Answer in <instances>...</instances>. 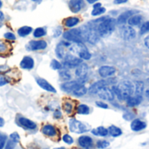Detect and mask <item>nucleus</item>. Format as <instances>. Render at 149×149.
I'll use <instances>...</instances> for the list:
<instances>
[{
	"label": "nucleus",
	"mask_w": 149,
	"mask_h": 149,
	"mask_svg": "<svg viewBox=\"0 0 149 149\" xmlns=\"http://www.w3.org/2000/svg\"><path fill=\"white\" fill-rule=\"evenodd\" d=\"M79 21H80L79 18L77 17H69L64 20V24H65V26H66L68 28H72V27L76 26L79 23Z\"/></svg>",
	"instance_id": "24"
},
{
	"label": "nucleus",
	"mask_w": 149,
	"mask_h": 149,
	"mask_svg": "<svg viewBox=\"0 0 149 149\" xmlns=\"http://www.w3.org/2000/svg\"><path fill=\"white\" fill-rule=\"evenodd\" d=\"M149 32V21H147L145 23H142L141 26V30H140V33L141 35L148 33Z\"/></svg>",
	"instance_id": "35"
},
{
	"label": "nucleus",
	"mask_w": 149,
	"mask_h": 149,
	"mask_svg": "<svg viewBox=\"0 0 149 149\" xmlns=\"http://www.w3.org/2000/svg\"><path fill=\"white\" fill-rule=\"evenodd\" d=\"M19 123H20V125H22L24 127H25L27 129H35L37 127L33 121H31L26 118H23V117H21L19 119Z\"/></svg>",
	"instance_id": "25"
},
{
	"label": "nucleus",
	"mask_w": 149,
	"mask_h": 149,
	"mask_svg": "<svg viewBox=\"0 0 149 149\" xmlns=\"http://www.w3.org/2000/svg\"><path fill=\"white\" fill-rule=\"evenodd\" d=\"M148 82H149V79H148Z\"/></svg>",
	"instance_id": "59"
},
{
	"label": "nucleus",
	"mask_w": 149,
	"mask_h": 149,
	"mask_svg": "<svg viewBox=\"0 0 149 149\" xmlns=\"http://www.w3.org/2000/svg\"><path fill=\"white\" fill-rule=\"evenodd\" d=\"M120 36L126 41H130L136 37L135 30L130 25H124L120 29Z\"/></svg>",
	"instance_id": "7"
},
{
	"label": "nucleus",
	"mask_w": 149,
	"mask_h": 149,
	"mask_svg": "<svg viewBox=\"0 0 149 149\" xmlns=\"http://www.w3.org/2000/svg\"><path fill=\"white\" fill-rule=\"evenodd\" d=\"M117 21L113 17H103L97 25V31L100 37H108L115 30Z\"/></svg>",
	"instance_id": "2"
},
{
	"label": "nucleus",
	"mask_w": 149,
	"mask_h": 149,
	"mask_svg": "<svg viewBox=\"0 0 149 149\" xmlns=\"http://www.w3.org/2000/svg\"><path fill=\"white\" fill-rule=\"evenodd\" d=\"M145 95H146V97L148 98V100H149V88L146 90V92H145Z\"/></svg>",
	"instance_id": "53"
},
{
	"label": "nucleus",
	"mask_w": 149,
	"mask_h": 149,
	"mask_svg": "<svg viewBox=\"0 0 149 149\" xmlns=\"http://www.w3.org/2000/svg\"><path fill=\"white\" fill-rule=\"evenodd\" d=\"M54 117L55 118H61V113L59 111H56L54 113Z\"/></svg>",
	"instance_id": "50"
},
{
	"label": "nucleus",
	"mask_w": 149,
	"mask_h": 149,
	"mask_svg": "<svg viewBox=\"0 0 149 149\" xmlns=\"http://www.w3.org/2000/svg\"><path fill=\"white\" fill-rule=\"evenodd\" d=\"M10 138L12 141H16V142H18V141H19V135H18L17 133H13V134H10Z\"/></svg>",
	"instance_id": "46"
},
{
	"label": "nucleus",
	"mask_w": 149,
	"mask_h": 149,
	"mask_svg": "<svg viewBox=\"0 0 149 149\" xmlns=\"http://www.w3.org/2000/svg\"><path fill=\"white\" fill-rule=\"evenodd\" d=\"M69 128L70 131L75 134H83L86 133L90 130V126L77 120L75 119H72L69 121Z\"/></svg>",
	"instance_id": "4"
},
{
	"label": "nucleus",
	"mask_w": 149,
	"mask_h": 149,
	"mask_svg": "<svg viewBox=\"0 0 149 149\" xmlns=\"http://www.w3.org/2000/svg\"><path fill=\"white\" fill-rule=\"evenodd\" d=\"M42 133L47 136H50V137H52V136H55L56 134H57V131L55 129V127L52 125H45L42 128Z\"/></svg>",
	"instance_id": "26"
},
{
	"label": "nucleus",
	"mask_w": 149,
	"mask_h": 149,
	"mask_svg": "<svg viewBox=\"0 0 149 149\" xmlns=\"http://www.w3.org/2000/svg\"><path fill=\"white\" fill-rule=\"evenodd\" d=\"M136 10H127V11H125V12H123V13H121L119 17H118V18H117V24H124L125 23H127V20L133 16V15H134V14H136Z\"/></svg>",
	"instance_id": "16"
},
{
	"label": "nucleus",
	"mask_w": 149,
	"mask_h": 149,
	"mask_svg": "<svg viewBox=\"0 0 149 149\" xmlns=\"http://www.w3.org/2000/svg\"><path fill=\"white\" fill-rule=\"evenodd\" d=\"M3 37L8 40H15L16 39V37L12 32H6V33H4Z\"/></svg>",
	"instance_id": "42"
},
{
	"label": "nucleus",
	"mask_w": 149,
	"mask_h": 149,
	"mask_svg": "<svg viewBox=\"0 0 149 149\" xmlns=\"http://www.w3.org/2000/svg\"><path fill=\"white\" fill-rule=\"evenodd\" d=\"M107 130L108 134L113 137H119L122 134V130L116 126H110Z\"/></svg>",
	"instance_id": "28"
},
{
	"label": "nucleus",
	"mask_w": 149,
	"mask_h": 149,
	"mask_svg": "<svg viewBox=\"0 0 149 149\" xmlns=\"http://www.w3.org/2000/svg\"><path fill=\"white\" fill-rule=\"evenodd\" d=\"M96 106L98 107L104 108V109H107L108 108V105L106 104L105 102H102V101H96Z\"/></svg>",
	"instance_id": "45"
},
{
	"label": "nucleus",
	"mask_w": 149,
	"mask_h": 149,
	"mask_svg": "<svg viewBox=\"0 0 149 149\" xmlns=\"http://www.w3.org/2000/svg\"><path fill=\"white\" fill-rule=\"evenodd\" d=\"M99 74L101 78H109L116 74V68L111 65H103L99 68Z\"/></svg>",
	"instance_id": "10"
},
{
	"label": "nucleus",
	"mask_w": 149,
	"mask_h": 149,
	"mask_svg": "<svg viewBox=\"0 0 149 149\" xmlns=\"http://www.w3.org/2000/svg\"><path fill=\"white\" fill-rule=\"evenodd\" d=\"M106 8L105 7H100V8H95L92 11V16L95 17V16H100V15H102L106 12Z\"/></svg>",
	"instance_id": "34"
},
{
	"label": "nucleus",
	"mask_w": 149,
	"mask_h": 149,
	"mask_svg": "<svg viewBox=\"0 0 149 149\" xmlns=\"http://www.w3.org/2000/svg\"><path fill=\"white\" fill-rule=\"evenodd\" d=\"M16 141H12L11 139L7 142V144H6V147H5V149H13L14 148V147H15V145H16Z\"/></svg>",
	"instance_id": "43"
},
{
	"label": "nucleus",
	"mask_w": 149,
	"mask_h": 149,
	"mask_svg": "<svg viewBox=\"0 0 149 149\" xmlns=\"http://www.w3.org/2000/svg\"><path fill=\"white\" fill-rule=\"evenodd\" d=\"M3 125H4V120H3V118L0 117V127H3Z\"/></svg>",
	"instance_id": "52"
},
{
	"label": "nucleus",
	"mask_w": 149,
	"mask_h": 149,
	"mask_svg": "<svg viewBox=\"0 0 149 149\" xmlns=\"http://www.w3.org/2000/svg\"><path fill=\"white\" fill-rule=\"evenodd\" d=\"M107 82L106 80H104V79L99 80V81L93 83V84L90 86V88H89V93H90L91 94H97L98 92H99L101 88L107 86Z\"/></svg>",
	"instance_id": "17"
},
{
	"label": "nucleus",
	"mask_w": 149,
	"mask_h": 149,
	"mask_svg": "<svg viewBox=\"0 0 149 149\" xmlns=\"http://www.w3.org/2000/svg\"><path fill=\"white\" fill-rule=\"evenodd\" d=\"M1 7H2V1L0 0V8H1Z\"/></svg>",
	"instance_id": "57"
},
{
	"label": "nucleus",
	"mask_w": 149,
	"mask_h": 149,
	"mask_svg": "<svg viewBox=\"0 0 149 149\" xmlns=\"http://www.w3.org/2000/svg\"><path fill=\"white\" fill-rule=\"evenodd\" d=\"M126 100H127V107H134L139 106L142 102V96H141V95H133V96L129 97L128 99H127Z\"/></svg>",
	"instance_id": "21"
},
{
	"label": "nucleus",
	"mask_w": 149,
	"mask_h": 149,
	"mask_svg": "<svg viewBox=\"0 0 149 149\" xmlns=\"http://www.w3.org/2000/svg\"><path fill=\"white\" fill-rule=\"evenodd\" d=\"M54 149H65L64 148H54Z\"/></svg>",
	"instance_id": "58"
},
{
	"label": "nucleus",
	"mask_w": 149,
	"mask_h": 149,
	"mask_svg": "<svg viewBox=\"0 0 149 149\" xmlns=\"http://www.w3.org/2000/svg\"><path fill=\"white\" fill-rule=\"evenodd\" d=\"M97 94L101 100H108V101H113L114 100L113 92L110 88H108L107 86H105V87L101 88L98 92Z\"/></svg>",
	"instance_id": "11"
},
{
	"label": "nucleus",
	"mask_w": 149,
	"mask_h": 149,
	"mask_svg": "<svg viewBox=\"0 0 149 149\" xmlns=\"http://www.w3.org/2000/svg\"><path fill=\"white\" fill-rule=\"evenodd\" d=\"M85 7V1L84 0H70L69 2V8L72 12L78 13Z\"/></svg>",
	"instance_id": "14"
},
{
	"label": "nucleus",
	"mask_w": 149,
	"mask_h": 149,
	"mask_svg": "<svg viewBox=\"0 0 149 149\" xmlns=\"http://www.w3.org/2000/svg\"><path fill=\"white\" fill-rule=\"evenodd\" d=\"M87 73H88V65L85 63H81L80 65H79L77 66V69H76V72H75V74L76 76L79 78V82L83 84L85 82L84 79L86 78L87 76Z\"/></svg>",
	"instance_id": "9"
},
{
	"label": "nucleus",
	"mask_w": 149,
	"mask_h": 149,
	"mask_svg": "<svg viewBox=\"0 0 149 149\" xmlns=\"http://www.w3.org/2000/svg\"><path fill=\"white\" fill-rule=\"evenodd\" d=\"M51 67L54 70H59L62 68V65L56 59H53L52 62H51Z\"/></svg>",
	"instance_id": "37"
},
{
	"label": "nucleus",
	"mask_w": 149,
	"mask_h": 149,
	"mask_svg": "<svg viewBox=\"0 0 149 149\" xmlns=\"http://www.w3.org/2000/svg\"><path fill=\"white\" fill-rule=\"evenodd\" d=\"M7 50H8L7 45L4 42L0 40V53H4L7 52Z\"/></svg>",
	"instance_id": "41"
},
{
	"label": "nucleus",
	"mask_w": 149,
	"mask_h": 149,
	"mask_svg": "<svg viewBox=\"0 0 149 149\" xmlns=\"http://www.w3.org/2000/svg\"><path fill=\"white\" fill-rule=\"evenodd\" d=\"M127 1L128 0H114L113 3H114V4H122V3H127Z\"/></svg>",
	"instance_id": "48"
},
{
	"label": "nucleus",
	"mask_w": 149,
	"mask_h": 149,
	"mask_svg": "<svg viewBox=\"0 0 149 149\" xmlns=\"http://www.w3.org/2000/svg\"><path fill=\"white\" fill-rule=\"evenodd\" d=\"M32 1H34V2H38V3H40L42 0H32Z\"/></svg>",
	"instance_id": "56"
},
{
	"label": "nucleus",
	"mask_w": 149,
	"mask_h": 149,
	"mask_svg": "<svg viewBox=\"0 0 149 149\" xmlns=\"http://www.w3.org/2000/svg\"><path fill=\"white\" fill-rule=\"evenodd\" d=\"M32 31V28L30 26H23L18 29L17 33L20 37H25Z\"/></svg>",
	"instance_id": "30"
},
{
	"label": "nucleus",
	"mask_w": 149,
	"mask_h": 149,
	"mask_svg": "<svg viewBox=\"0 0 149 149\" xmlns=\"http://www.w3.org/2000/svg\"><path fill=\"white\" fill-rule=\"evenodd\" d=\"M110 145V143L107 141H99L97 142V148L100 149H105L107 148H108Z\"/></svg>",
	"instance_id": "36"
},
{
	"label": "nucleus",
	"mask_w": 149,
	"mask_h": 149,
	"mask_svg": "<svg viewBox=\"0 0 149 149\" xmlns=\"http://www.w3.org/2000/svg\"><path fill=\"white\" fill-rule=\"evenodd\" d=\"M63 141H64L66 144H69V145L73 143V139H72L70 135H68V134H65V135L63 136Z\"/></svg>",
	"instance_id": "40"
},
{
	"label": "nucleus",
	"mask_w": 149,
	"mask_h": 149,
	"mask_svg": "<svg viewBox=\"0 0 149 149\" xmlns=\"http://www.w3.org/2000/svg\"><path fill=\"white\" fill-rule=\"evenodd\" d=\"M144 44L147 46V48L149 49V35H148L145 38H144Z\"/></svg>",
	"instance_id": "49"
},
{
	"label": "nucleus",
	"mask_w": 149,
	"mask_h": 149,
	"mask_svg": "<svg viewBox=\"0 0 149 149\" xmlns=\"http://www.w3.org/2000/svg\"><path fill=\"white\" fill-rule=\"evenodd\" d=\"M6 83H7V80H6V79H5L3 76L0 75V86H4Z\"/></svg>",
	"instance_id": "47"
},
{
	"label": "nucleus",
	"mask_w": 149,
	"mask_h": 149,
	"mask_svg": "<svg viewBox=\"0 0 149 149\" xmlns=\"http://www.w3.org/2000/svg\"><path fill=\"white\" fill-rule=\"evenodd\" d=\"M147 127V123L140 119H135L131 123V129L134 132H140Z\"/></svg>",
	"instance_id": "19"
},
{
	"label": "nucleus",
	"mask_w": 149,
	"mask_h": 149,
	"mask_svg": "<svg viewBox=\"0 0 149 149\" xmlns=\"http://www.w3.org/2000/svg\"><path fill=\"white\" fill-rule=\"evenodd\" d=\"M3 17H4V16H3V13L2 11H0V21H2V20L3 19Z\"/></svg>",
	"instance_id": "54"
},
{
	"label": "nucleus",
	"mask_w": 149,
	"mask_h": 149,
	"mask_svg": "<svg viewBox=\"0 0 149 149\" xmlns=\"http://www.w3.org/2000/svg\"><path fill=\"white\" fill-rule=\"evenodd\" d=\"M20 66L23 69H31L34 66V61L31 57H24L20 63Z\"/></svg>",
	"instance_id": "23"
},
{
	"label": "nucleus",
	"mask_w": 149,
	"mask_h": 149,
	"mask_svg": "<svg viewBox=\"0 0 149 149\" xmlns=\"http://www.w3.org/2000/svg\"><path fill=\"white\" fill-rule=\"evenodd\" d=\"M144 93V83L142 81H136L134 85V94L142 96Z\"/></svg>",
	"instance_id": "29"
},
{
	"label": "nucleus",
	"mask_w": 149,
	"mask_h": 149,
	"mask_svg": "<svg viewBox=\"0 0 149 149\" xmlns=\"http://www.w3.org/2000/svg\"><path fill=\"white\" fill-rule=\"evenodd\" d=\"M113 92L120 100H126L134 94V84L130 80H123L113 87Z\"/></svg>",
	"instance_id": "1"
},
{
	"label": "nucleus",
	"mask_w": 149,
	"mask_h": 149,
	"mask_svg": "<svg viewBox=\"0 0 149 149\" xmlns=\"http://www.w3.org/2000/svg\"><path fill=\"white\" fill-rule=\"evenodd\" d=\"M77 113L79 114H84V115H86V114H88L90 113V108H89L88 106H86L85 104H81V105H79L78 107Z\"/></svg>",
	"instance_id": "31"
},
{
	"label": "nucleus",
	"mask_w": 149,
	"mask_h": 149,
	"mask_svg": "<svg viewBox=\"0 0 149 149\" xmlns=\"http://www.w3.org/2000/svg\"><path fill=\"white\" fill-rule=\"evenodd\" d=\"M143 16L140 15V14H134L128 20H127V24L128 25L134 27V26H139L141 25L143 23Z\"/></svg>",
	"instance_id": "20"
},
{
	"label": "nucleus",
	"mask_w": 149,
	"mask_h": 149,
	"mask_svg": "<svg viewBox=\"0 0 149 149\" xmlns=\"http://www.w3.org/2000/svg\"><path fill=\"white\" fill-rule=\"evenodd\" d=\"M102 6V4H101V3H93V9H95V8H100V7H101Z\"/></svg>",
	"instance_id": "51"
},
{
	"label": "nucleus",
	"mask_w": 149,
	"mask_h": 149,
	"mask_svg": "<svg viewBox=\"0 0 149 149\" xmlns=\"http://www.w3.org/2000/svg\"><path fill=\"white\" fill-rule=\"evenodd\" d=\"M45 34H46V31H45V30L44 28H42V27H38V28H37V29H35V31H34V32H33V36H34L35 38H41V37L45 36Z\"/></svg>",
	"instance_id": "33"
},
{
	"label": "nucleus",
	"mask_w": 149,
	"mask_h": 149,
	"mask_svg": "<svg viewBox=\"0 0 149 149\" xmlns=\"http://www.w3.org/2000/svg\"><path fill=\"white\" fill-rule=\"evenodd\" d=\"M79 145L84 149H91L93 146V139L87 135H83L79 138Z\"/></svg>",
	"instance_id": "15"
},
{
	"label": "nucleus",
	"mask_w": 149,
	"mask_h": 149,
	"mask_svg": "<svg viewBox=\"0 0 149 149\" xmlns=\"http://www.w3.org/2000/svg\"><path fill=\"white\" fill-rule=\"evenodd\" d=\"M37 83H38V85L42 89H44V90H45L47 92H50V93H56L55 88L49 82H47L45 79H37Z\"/></svg>",
	"instance_id": "22"
},
{
	"label": "nucleus",
	"mask_w": 149,
	"mask_h": 149,
	"mask_svg": "<svg viewBox=\"0 0 149 149\" xmlns=\"http://www.w3.org/2000/svg\"><path fill=\"white\" fill-rule=\"evenodd\" d=\"M63 37L68 40L74 43H83L84 39L80 31V29H72L64 32Z\"/></svg>",
	"instance_id": "5"
},
{
	"label": "nucleus",
	"mask_w": 149,
	"mask_h": 149,
	"mask_svg": "<svg viewBox=\"0 0 149 149\" xmlns=\"http://www.w3.org/2000/svg\"><path fill=\"white\" fill-rule=\"evenodd\" d=\"M72 109H73V107H72V103H70V102H65V103L64 104V110H65L67 113H72Z\"/></svg>",
	"instance_id": "38"
},
{
	"label": "nucleus",
	"mask_w": 149,
	"mask_h": 149,
	"mask_svg": "<svg viewBox=\"0 0 149 149\" xmlns=\"http://www.w3.org/2000/svg\"><path fill=\"white\" fill-rule=\"evenodd\" d=\"M46 46H47V44L45 40H36V41L33 40L30 42L28 48L30 50L36 51V50H43L46 48Z\"/></svg>",
	"instance_id": "18"
},
{
	"label": "nucleus",
	"mask_w": 149,
	"mask_h": 149,
	"mask_svg": "<svg viewBox=\"0 0 149 149\" xmlns=\"http://www.w3.org/2000/svg\"><path fill=\"white\" fill-rule=\"evenodd\" d=\"M59 76L62 79L64 80H69L71 79V74L66 72V71H64V72H59Z\"/></svg>",
	"instance_id": "39"
},
{
	"label": "nucleus",
	"mask_w": 149,
	"mask_h": 149,
	"mask_svg": "<svg viewBox=\"0 0 149 149\" xmlns=\"http://www.w3.org/2000/svg\"><path fill=\"white\" fill-rule=\"evenodd\" d=\"M63 59H64L65 66L68 67V68L77 67L79 65H80L82 63V59L80 58H77L76 56H73L70 53H68Z\"/></svg>",
	"instance_id": "8"
},
{
	"label": "nucleus",
	"mask_w": 149,
	"mask_h": 149,
	"mask_svg": "<svg viewBox=\"0 0 149 149\" xmlns=\"http://www.w3.org/2000/svg\"><path fill=\"white\" fill-rule=\"evenodd\" d=\"M5 142H6V136L0 134V149H3L4 148Z\"/></svg>",
	"instance_id": "44"
},
{
	"label": "nucleus",
	"mask_w": 149,
	"mask_h": 149,
	"mask_svg": "<svg viewBox=\"0 0 149 149\" xmlns=\"http://www.w3.org/2000/svg\"><path fill=\"white\" fill-rule=\"evenodd\" d=\"M71 47V44L69 42H61L57 45L56 48V54L58 58H64L67 54V49Z\"/></svg>",
	"instance_id": "13"
},
{
	"label": "nucleus",
	"mask_w": 149,
	"mask_h": 149,
	"mask_svg": "<svg viewBox=\"0 0 149 149\" xmlns=\"http://www.w3.org/2000/svg\"><path fill=\"white\" fill-rule=\"evenodd\" d=\"M72 51L76 53L81 59L89 60L92 58V54L82 43H75V45L72 47Z\"/></svg>",
	"instance_id": "6"
},
{
	"label": "nucleus",
	"mask_w": 149,
	"mask_h": 149,
	"mask_svg": "<svg viewBox=\"0 0 149 149\" xmlns=\"http://www.w3.org/2000/svg\"><path fill=\"white\" fill-rule=\"evenodd\" d=\"M92 134L93 135L96 136H101V137H105L108 134V130L104 127H99L97 128H94L92 130Z\"/></svg>",
	"instance_id": "27"
},
{
	"label": "nucleus",
	"mask_w": 149,
	"mask_h": 149,
	"mask_svg": "<svg viewBox=\"0 0 149 149\" xmlns=\"http://www.w3.org/2000/svg\"><path fill=\"white\" fill-rule=\"evenodd\" d=\"M97 1H98V0H87V2H88L89 3H95Z\"/></svg>",
	"instance_id": "55"
},
{
	"label": "nucleus",
	"mask_w": 149,
	"mask_h": 149,
	"mask_svg": "<svg viewBox=\"0 0 149 149\" xmlns=\"http://www.w3.org/2000/svg\"><path fill=\"white\" fill-rule=\"evenodd\" d=\"M81 85L83 84L79 83V81H67L61 85V89L66 93H73Z\"/></svg>",
	"instance_id": "12"
},
{
	"label": "nucleus",
	"mask_w": 149,
	"mask_h": 149,
	"mask_svg": "<svg viewBox=\"0 0 149 149\" xmlns=\"http://www.w3.org/2000/svg\"><path fill=\"white\" fill-rule=\"evenodd\" d=\"M87 93V89L86 87L84 86V85H81L72 94L75 95V96H78V97H81V96H84L86 93Z\"/></svg>",
	"instance_id": "32"
},
{
	"label": "nucleus",
	"mask_w": 149,
	"mask_h": 149,
	"mask_svg": "<svg viewBox=\"0 0 149 149\" xmlns=\"http://www.w3.org/2000/svg\"><path fill=\"white\" fill-rule=\"evenodd\" d=\"M79 29H80V31H81L84 40H86L91 44H96L99 41L100 36L99 35V33L97 31V28L94 25H93L91 23L87 24L86 25L82 26Z\"/></svg>",
	"instance_id": "3"
}]
</instances>
